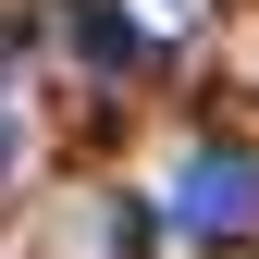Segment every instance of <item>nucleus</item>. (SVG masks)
I'll return each mask as SVG.
<instances>
[{"label": "nucleus", "mask_w": 259, "mask_h": 259, "mask_svg": "<svg viewBox=\"0 0 259 259\" xmlns=\"http://www.w3.org/2000/svg\"><path fill=\"white\" fill-rule=\"evenodd\" d=\"M0 173H13V123H0Z\"/></svg>", "instance_id": "obj_3"}, {"label": "nucleus", "mask_w": 259, "mask_h": 259, "mask_svg": "<svg viewBox=\"0 0 259 259\" xmlns=\"http://www.w3.org/2000/svg\"><path fill=\"white\" fill-rule=\"evenodd\" d=\"M160 210H173V235H210V247L259 235V160L247 148H185L173 185H160Z\"/></svg>", "instance_id": "obj_1"}, {"label": "nucleus", "mask_w": 259, "mask_h": 259, "mask_svg": "<svg viewBox=\"0 0 259 259\" xmlns=\"http://www.w3.org/2000/svg\"><path fill=\"white\" fill-rule=\"evenodd\" d=\"M74 50L99 62V74H136V62H148V37H136L123 13H111V0H74Z\"/></svg>", "instance_id": "obj_2"}]
</instances>
